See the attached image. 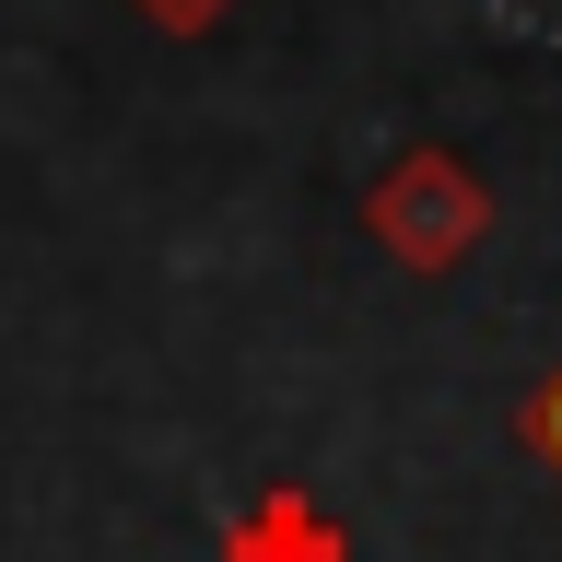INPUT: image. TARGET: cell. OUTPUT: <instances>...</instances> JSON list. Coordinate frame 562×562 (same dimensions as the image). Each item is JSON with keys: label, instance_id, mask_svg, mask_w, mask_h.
I'll use <instances>...</instances> for the list:
<instances>
[{"label": "cell", "instance_id": "obj_1", "mask_svg": "<svg viewBox=\"0 0 562 562\" xmlns=\"http://www.w3.org/2000/svg\"><path fill=\"white\" fill-rule=\"evenodd\" d=\"M363 235H375L398 270L446 281V270H469V246L492 235V176L469 165V153H446V140H411V153H386L375 188H363Z\"/></svg>", "mask_w": 562, "mask_h": 562}, {"label": "cell", "instance_id": "obj_3", "mask_svg": "<svg viewBox=\"0 0 562 562\" xmlns=\"http://www.w3.org/2000/svg\"><path fill=\"white\" fill-rule=\"evenodd\" d=\"M516 434H527V457H539V469H551V481H562V363H551V375H539V386H527Z\"/></svg>", "mask_w": 562, "mask_h": 562}, {"label": "cell", "instance_id": "obj_2", "mask_svg": "<svg viewBox=\"0 0 562 562\" xmlns=\"http://www.w3.org/2000/svg\"><path fill=\"white\" fill-rule=\"evenodd\" d=\"M223 562H351V527L328 516L305 481H270L235 527H223Z\"/></svg>", "mask_w": 562, "mask_h": 562}, {"label": "cell", "instance_id": "obj_4", "mask_svg": "<svg viewBox=\"0 0 562 562\" xmlns=\"http://www.w3.org/2000/svg\"><path fill=\"white\" fill-rule=\"evenodd\" d=\"M153 35H211V24H235V0H130Z\"/></svg>", "mask_w": 562, "mask_h": 562}]
</instances>
